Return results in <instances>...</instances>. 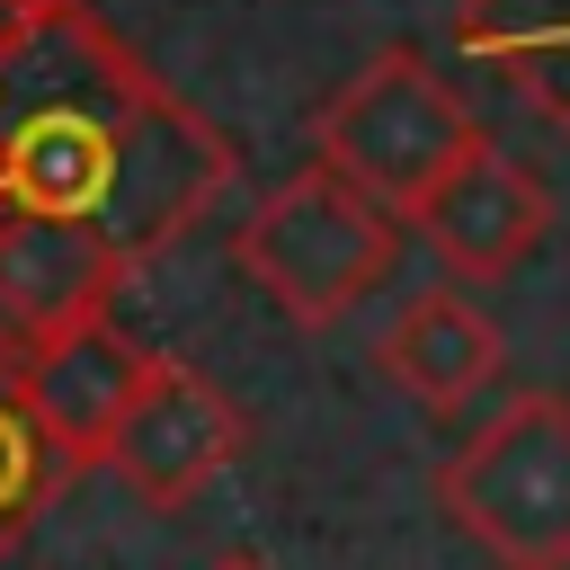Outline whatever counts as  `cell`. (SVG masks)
<instances>
[{
    "label": "cell",
    "mask_w": 570,
    "mask_h": 570,
    "mask_svg": "<svg viewBox=\"0 0 570 570\" xmlns=\"http://www.w3.org/2000/svg\"><path fill=\"white\" fill-rule=\"evenodd\" d=\"M401 223H410V214H392L383 196H365L347 169L312 160V169H294L285 187L258 196V214L232 232V258H240V276L267 294L276 321L330 330V321H347V312L392 276Z\"/></svg>",
    "instance_id": "1"
},
{
    "label": "cell",
    "mask_w": 570,
    "mask_h": 570,
    "mask_svg": "<svg viewBox=\"0 0 570 570\" xmlns=\"http://www.w3.org/2000/svg\"><path fill=\"white\" fill-rule=\"evenodd\" d=\"M436 508L499 570H570V401L561 392L499 401L436 463Z\"/></svg>",
    "instance_id": "2"
},
{
    "label": "cell",
    "mask_w": 570,
    "mask_h": 570,
    "mask_svg": "<svg viewBox=\"0 0 570 570\" xmlns=\"http://www.w3.org/2000/svg\"><path fill=\"white\" fill-rule=\"evenodd\" d=\"M481 142V116L463 107V89L428 62V53H374L356 62L321 116H312V151L330 169H347L365 196H383L392 214H419L436 196V178Z\"/></svg>",
    "instance_id": "3"
},
{
    "label": "cell",
    "mask_w": 570,
    "mask_h": 570,
    "mask_svg": "<svg viewBox=\"0 0 570 570\" xmlns=\"http://www.w3.org/2000/svg\"><path fill=\"white\" fill-rule=\"evenodd\" d=\"M240 445H249L240 401H232L214 374H196L187 356H151V374H142V392H134L116 445H107V472H116L142 508L169 517V508H187L214 472H232Z\"/></svg>",
    "instance_id": "4"
},
{
    "label": "cell",
    "mask_w": 570,
    "mask_h": 570,
    "mask_svg": "<svg viewBox=\"0 0 570 570\" xmlns=\"http://www.w3.org/2000/svg\"><path fill=\"white\" fill-rule=\"evenodd\" d=\"M125 240L107 223H71V214H36L0 196V338L36 347L62 338L80 321H98L125 285Z\"/></svg>",
    "instance_id": "5"
},
{
    "label": "cell",
    "mask_w": 570,
    "mask_h": 570,
    "mask_svg": "<svg viewBox=\"0 0 570 570\" xmlns=\"http://www.w3.org/2000/svg\"><path fill=\"white\" fill-rule=\"evenodd\" d=\"M410 232L436 249L445 276L499 285V276H517V267L543 249V232H552V187H543L517 151H499V142L481 134V142L436 178V196L410 214Z\"/></svg>",
    "instance_id": "6"
},
{
    "label": "cell",
    "mask_w": 570,
    "mask_h": 570,
    "mask_svg": "<svg viewBox=\"0 0 570 570\" xmlns=\"http://www.w3.org/2000/svg\"><path fill=\"white\" fill-rule=\"evenodd\" d=\"M142 374H151V347H134L98 312V321H80L62 338L18 347V383L9 392L27 401V419L45 428V445L62 454V472H89V463H107V445H116Z\"/></svg>",
    "instance_id": "7"
},
{
    "label": "cell",
    "mask_w": 570,
    "mask_h": 570,
    "mask_svg": "<svg viewBox=\"0 0 570 570\" xmlns=\"http://www.w3.org/2000/svg\"><path fill=\"white\" fill-rule=\"evenodd\" d=\"M142 98V80H125L116 98L80 107H36L9 142H0V196L9 205H36V214H71V223H98L107 196H116V169H125V107Z\"/></svg>",
    "instance_id": "8"
},
{
    "label": "cell",
    "mask_w": 570,
    "mask_h": 570,
    "mask_svg": "<svg viewBox=\"0 0 570 570\" xmlns=\"http://www.w3.org/2000/svg\"><path fill=\"white\" fill-rule=\"evenodd\" d=\"M499 365H508L499 321H490L472 294H454V285L410 294V303L374 330V374H383L401 401H419L428 419H454L463 401H481V392L499 383Z\"/></svg>",
    "instance_id": "9"
},
{
    "label": "cell",
    "mask_w": 570,
    "mask_h": 570,
    "mask_svg": "<svg viewBox=\"0 0 570 570\" xmlns=\"http://www.w3.org/2000/svg\"><path fill=\"white\" fill-rule=\"evenodd\" d=\"M53 481H62V454L45 445V428L27 419V401L0 392V552L36 525V508L53 499Z\"/></svg>",
    "instance_id": "10"
},
{
    "label": "cell",
    "mask_w": 570,
    "mask_h": 570,
    "mask_svg": "<svg viewBox=\"0 0 570 570\" xmlns=\"http://www.w3.org/2000/svg\"><path fill=\"white\" fill-rule=\"evenodd\" d=\"M205 570H276V561H258V552H214Z\"/></svg>",
    "instance_id": "11"
}]
</instances>
